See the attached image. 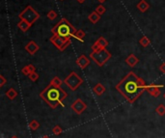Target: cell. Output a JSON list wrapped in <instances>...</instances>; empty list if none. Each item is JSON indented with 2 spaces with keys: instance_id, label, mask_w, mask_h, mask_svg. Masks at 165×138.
<instances>
[{
  "instance_id": "obj_1",
  "label": "cell",
  "mask_w": 165,
  "mask_h": 138,
  "mask_svg": "<svg viewBox=\"0 0 165 138\" xmlns=\"http://www.w3.org/2000/svg\"><path fill=\"white\" fill-rule=\"evenodd\" d=\"M146 86L147 84L142 78L138 77L133 72H130L115 88L127 103L132 104L146 91Z\"/></svg>"
},
{
  "instance_id": "obj_2",
  "label": "cell",
  "mask_w": 165,
  "mask_h": 138,
  "mask_svg": "<svg viewBox=\"0 0 165 138\" xmlns=\"http://www.w3.org/2000/svg\"><path fill=\"white\" fill-rule=\"evenodd\" d=\"M40 97L49 105L50 108L55 109L58 105L64 106L63 100L68 97V93L64 89L55 87L49 83L40 93Z\"/></svg>"
},
{
  "instance_id": "obj_3",
  "label": "cell",
  "mask_w": 165,
  "mask_h": 138,
  "mask_svg": "<svg viewBox=\"0 0 165 138\" xmlns=\"http://www.w3.org/2000/svg\"><path fill=\"white\" fill-rule=\"evenodd\" d=\"M76 29L73 27L72 24L67 19H62L54 27L51 29V33L53 35H58L63 38L72 39L76 33Z\"/></svg>"
},
{
  "instance_id": "obj_4",
  "label": "cell",
  "mask_w": 165,
  "mask_h": 138,
  "mask_svg": "<svg viewBox=\"0 0 165 138\" xmlns=\"http://www.w3.org/2000/svg\"><path fill=\"white\" fill-rule=\"evenodd\" d=\"M89 57L90 59H92L99 67H103L104 64L112 57V54L106 49H102L98 51H92V53L89 55Z\"/></svg>"
},
{
  "instance_id": "obj_5",
  "label": "cell",
  "mask_w": 165,
  "mask_h": 138,
  "mask_svg": "<svg viewBox=\"0 0 165 138\" xmlns=\"http://www.w3.org/2000/svg\"><path fill=\"white\" fill-rule=\"evenodd\" d=\"M19 18L20 20H25L32 25L40 19V15L32 6H27L19 15Z\"/></svg>"
},
{
  "instance_id": "obj_6",
  "label": "cell",
  "mask_w": 165,
  "mask_h": 138,
  "mask_svg": "<svg viewBox=\"0 0 165 138\" xmlns=\"http://www.w3.org/2000/svg\"><path fill=\"white\" fill-rule=\"evenodd\" d=\"M64 83H65L67 86L72 90V91H76V90L83 83V79L79 76L76 72H72L65 78Z\"/></svg>"
},
{
  "instance_id": "obj_7",
  "label": "cell",
  "mask_w": 165,
  "mask_h": 138,
  "mask_svg": "<svg viewBox=\"0 0 165 138\" xmlns=\"http://www.w3.org/2000/svg\"><path fill=\"white\" fill-rule=\"evenodd\" d=\"M50 42L54 45V46H56L60 51H64L72 44V40L69 38H63L58 35H53L50 38Z\"/></svg>"
},
{
  "instance_id": "obj_8",
  "label": "cell",
  "mask_w": 165,
  "mask_h": 138,
  "mask_svg": "<svg viewBox=\"0 0 165 138\" xmlns=\"http://www.w3.org/2000/svg\"><path fill=\"white\" fill-rule=\"evenodd\" d=\"M71 108L72 111L77 115H81L85 110L87 108V104L85 103L81 99H77L72 103Z\"/></svg>"
},
{
  "instance_id": "obj_9",
  "label": "cell",
  "mask_w": 165,
  "mask_h": 138,
  "mask_svg": "<svg viewBox=\"0 0 165 138\" xmlns=\"http://www.w3.org/2000/svg\"><path fill=\"white\" fill-rule=\"evenodd\" d=\"M163 87L162 85H157V84H150L146 86V91L150 94L152 97L157 98L160 95V89Z\"/></svg>"
},
{
  "instance_id": "obj_10",
  "label": "cell",
  "mask_w": 165,
  "mask_h": 138,
  "mask_svg": "<svg viewBox=\"0 0 165 138\" xmlns=\"http://www.w3.org/2000/svg\"><path fill=\"white\" fill-rule=\"evenodd\" d=\"M76 65L80 69H82V70H84L85 68H87L90 65V59L84 54H81L76 59Z\"/></svg>"
},
{
  "instance_id": "obj_11",
  "label": "cell",
  "mask_w": 165,
  "mask_h": 138,
  "mask_svg": "<svg viewBox=\"0 0 165 138\" xmlns=\"http://www.w3.org/2000/svg\"><path fill=\"white\" fill-rule=\"evenodd\" d=\"M39 49H40V46L37 45L34 41H30L28 44L25 45V50L31 55H34Z\"/></svg>"
},
{
  "instance_id": "obj_12",
  "label": "cell",
  "mask_w": 165,
  "mask_h": 138,
  "mask_svg": "<svg viewBox=\"0 0 165 138\" xmlns=\"http://www.w3.org/2000/svg\"><path fill=\"white\" fill-rule=\"evenodd\" d=\"M138 62H139V59H138V58L134 54H132V53L126 58V63L130 67H131V68L135 67L137 64H138Z\"/></svg>"
},
{
  "instance_id": "obj_13",
  "label": "cell",
  "mask_w": 165,
  "mask_h": 138,
  "mask_svg": "<svg viewBox=\"0 0 165 138\" xmlns=\"http://www.w3.org/2000/svg\"><path fill=\"white\" fill-rule=\"evenodd\" d=\"M36 72V68L32 65V64H29V65H26L25 67H23L21 69V72H22L24 76H29L32 72Z\"/></svg>"
},
{
  "instance_id": "obj_14",
  "label": "cell",
  "mask_w": 165,
  "mask_h": 138,
  "mask_svg": "<svg viewBox=\"0 0 165 138\" xmlns=\"http://www.w3.org/2000/svg\"><path fill=\"white\" fill-rule=\"evenodd\" d=\"M150 8V4H149L146 0H141V1L137 4V9L140 11L141 13H145Z\"/></svg>"
},
{
  "instance_id": "obj_15",
  "label": "cell",
  "mask_w": 165,
  "mask_h": 138,
  "mask_svg": "<svg viewBox=\"0 0 165 138\" xmlns=\"http://www.w3.org/2000/svg\"><path fill=\"white\" fill-rule=\"evenodd\" d=\"M93 92L97 96H102L105 93V87L102 83H98L96 86L93 88Z\"/></svg>"
},
{
  "instance_id": "obj_16",
  "label": "cell",
  "mask_w": 165,
  "mask_h": 138,
  "mask_svg": "<svg viewBox=\"0 0 165 138\" xmlns=\"http://www.w3.org/2000/svg\"><path fill=\"white\" fill-rule=\"evenodd\" d=\"M100 17L102 15H99L97 12H93V13H91L89 15H88V19H89V21L90 22H92L93 24H96L97 22H99V20L100 19Z\"/></svg>"
},
{
  "instance_id": "obj_17",
  "label": "cell",
  "mask_w": 165,
  "mask_h": 138,
  "mask_svg": "<svg viewBox=\"0 0 165 138\" xmlns=\"http://www.w3.org/2000/svg\"><path fill=\"white\" fill-rule=\"evenodd\" d=\"M18 27H19L21 31L26 32V31H27V30L31 27V24L28 23L27 21H25V20H20L19 22L18 23Z\"/></svg>"
},
{
  "instance_id": "obj_18",
  "label": "cell",
  "mask_w": 165,
  "mask_h": 138,
  "mask_svg": "<svg viewBox=\"0 0 165 138\" xmlns=\"http://www.w3.org/2000/svg\"><path fill=\"white\" fill-rule=\"evenodd\" d=\"M6 97L11 99V100H14L15 98L18 97V92H17V90L14 89V88H10L8 91L6 92Z\"/></svg>"
},
{
  "instance_id": "obj_19",
  "label": "cell",
  "mask_w": 165,
  "mask_h": 138,
  "mask_svg": "<svg viewBox=\"0 0 165 138\" xmlns=\"http://www.w3.org/2000/svg\"><path fill=\"white\" fill-rule=\"evenodd\" d=\"M99 46H100L102 49H106V46H108V42L106 41L104 37H99V38L95 42Z\"/></svg>"
},
{
  "instance_id": "obj_20",
  "label": "cell",
  "mask_w": 165,
  "mask_h": 138,
  "mask_svg": "<svg viewBox=\"0 0 165 138\" xmlns=\"http://www.w3.org/2000/svg\"><path fill=\"white\" fill-rule=\"evenodd\" d=\"M85 36H86V33H85V31H83L82 29H79V30L76 31V33L74 34L73 38H76V40H78V41H80L81 42H84L83 38H84Z\"/></svg>"
},
{
  "instance_id": "obj_21",
  "label": "cell",
  "mask_w": 165,
  "mask_h": 138,
  "mask_svg": "<svg viewBox=\"0 0 165 138\" xmlns=\"http://www.w3.org/2000/svg\"><path fill=\"white\" fill-rule=\"evenodd\" d=\"M62 83H63V81L58 76H54L52 78V80L50 81V84H52L53 86L58 87V88H62Z\"/></svg>"
},
{
  "instance_id": "obj_22",
  "label": "cell",
  "mask_w": 165,
  "mask_h": 138,
  "mask_svg": "<svg viewBox=\"0 0 165 138\" xmlns=\"http://www.w3.org/2000/svg\"><path fill=\"white\" fill-rule=\"evenodd\" d=\"M139 44H140L143 47H148L149 45H151V41H150V39L148 38V37L144 36V37H142V38L139 40Z\"/></svg>"
},
{
  "instance_id": "obj_23",
  "label": "cell",
  "mask_w": 165,
  "mask_h": 138,
  "mask_svg": "<svg viewBox=\"0 0 165 138\" xmlns=\"http://www.w3.org/2000/svg\"><path fill=\"white\" fill-rule=\"evenodd\" d=\"M40 127V123L38 121H36V120H32L30 123H29V129L31 130H33V131H35V130H37Z\"/></svg>"
},
{
  "instance_id": "obj_24",
  "label": "cell",
  "mask_w": 165,
  "mask_h": 138,
  "mask_svg": "<svg viewBox=\"0 0 165 138\" xmlns=\"http://www.w3.org/2000/svg\"><path fill=\"white\" fill-rule=\"evenodd\" d=\"M156 112L159 116H164L165 115V105L164 104H159L156 108Z\"/></svg>"
},
{
  "instance_id": "obj_25",
  "label": "cell",
  "mask_w": 165,
  "mask_h": 138,
  "mask_svg": "<svg viewBox=\"0 0 165 138\" xmlns=\"http://www.w3.org/2000/svg\"><path fill=\"white\" fill-rule=\"evenodd\" d=\"M96 12H97L99 15H103L105 12H106V8L103 6V4H100V5H99V6L97 7V8H96Z\"/></svg>"
},
{
  "instance_id": "obj_26",
  "label": "cell",
  "mask_w": 165,
  "mask_h": 138,
  "mask_svg": "<svg viewBox=\"0 0 165 138\" xmlns=\"http://www.w3.org/2000/svg\"><path fill=\"white\" fill-rule=\"evenodd\" d=\"M62 131H63L62 127L60 126H58V125H56L52 129V132H53V134H54V135H60L62 133Z\"/></svg>"
},
{
  "instance_id": "obj_27",
  "label": "cell",
  "mask_w": 165,
  "mask_h": 138,
  "mask_svg": "<svg viewBox=\"0 0 165 138\" xmlns=\"http://www.w3.org/2000/svg\"><path fill=\"white\" fill-rule=\"evenodd\" d=\"M47 18H49L50 20H54L57 18V13L54 10H50L49 13H47Z\"/></svg>"
},
{
  "instance_id": "obj_28",
  "label": "cell",
  "mask_w": 165,
  "mask_h": 138,
  "mask_svg": "<svg viewBox=\"0 0 165 138\" xmlns=\"http://www.w3.org/2000/svg\"><path fill=\"white\" fill-rule=\"evenodd\" d=\"M28 77H29V79H30L31 81L35 82V81H37L39 79V74L37 73L36 72H32Z\"/></svg>"
},
{
  "instance_id": "obj_29",
  "label": "cell",
  "mask_w": 165,
  "mask_h": 138,
  "mask_svg": "<svg viewBox=\"0 0 165 138\" xmlns=\"http://www.w3.org/2000/svg\"><path fill=\"white\" fill-rule=\"evenodd\" d=\"M6 81H7L6 78H5L1 74V76H0V87H3L5 85V83H6Z\"/></svg>"
},
{
  "instance_id": "obj_30",
  "label": "cell",
  "mask_w": 165,
  "mask_h": 138,
  "mask_svg": "<svg viewBox=\"0 0 165 138\" xmlns=\"http://www.w3.org/2000/svg\"><path fill=\"white\" fill-rule=\"evenodd\" d=\"M159 70L162 73H165V63H162L160 66H159Z\"/></svg>"
},
{
  "instance_id": "obj_31",
  "label": "cell",
  "mask_w": 165,
  "mask_h": 138,
  "mask_svg": "<svg viewBox=\"0 0 165 138\" xmlns=\"http://www.w3.org/2000/svg\"><path fill=\"white\" fill-rule=\"evenodd\" d=\"M76 1L78 2V3H80V4H82V3H84L86 0H76Z\"/></svg>"
},
{
  "instance_id": "obj_32",
  "label": "cell",
  "mask_w": 165,
  "mask_h": 138,
  "mask_svg": "<svg viewBox=\"0 0 165 138\" xmlns=\"http://www.w3.org/2000/svg\"><path fill=\"white\" fill-rule=\"evenodd\" d=\"M98 1H99L100 4H103V3H104V2L106 1V0H98Z\"/></svg>"
},
{
  "instance_id": "obj_33",
  "label": "cell",
  "mask_w": 165,
  "mask_h": 138,
  "mask_svg": "<svg viewBox=\"0 0 165 138\" xmlns=\"http://www.w3.org/2000/svg\"><path fill=\"white\" fill-rule=\"evenodd\" d=\"M11 138H19V137H18V136H15V135H14V136H12Z\"/></svg>"
},
{
  "instance_id": "obj_34",
  "label": "cell",
  "mask_w": 165,
  "mask_h": 138,
  "mask_svg": "<svg viewBox=\"0 0 165 138\" xmlns=\"http://www.w3.org/2000/svg\"><path fill=\"white\" fill-rule=\"evenodd\" d=\"M42 138H49V136H44Z\"/></svg>"
},
{
  "instance_id": "obj_35",
  "label": "cell",
  "mask_w": 165,
  "mask_h": 138,
  "mask_svg": "<svg viewBox=\"0 0 165 138\" xmlns=\"http://www.w3.org/2000/svg\"><path fill=\"white\" fill-rule=\"evenodd\" d=\"M163 97H164V99H165V94H164V96H163Z\"/></svg>"
},
{
  "instance_id": "obj_36",
  "label": "cell",
  "mask_w": 165,
  "mask_h": 138,
  "mask_svg": "<svg viewBox=\"0 0 165 138\" xmlns=\"http://www.w3.org/2000/svg\"><path fill=\"white\" fill-rule=\"evenodd\" d=\"M60 1H64V0H60Z\"/></svg>"
}]
</instances>
